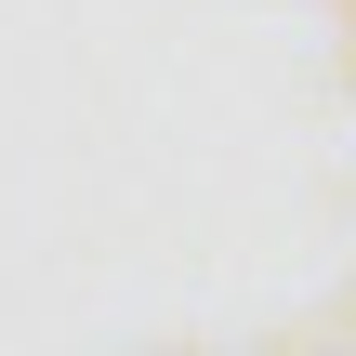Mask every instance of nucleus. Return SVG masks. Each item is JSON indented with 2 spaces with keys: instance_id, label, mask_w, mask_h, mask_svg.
Returning <instances> with one entry per match:
<instances>
[]
</instances>
